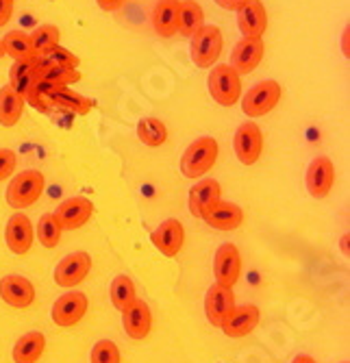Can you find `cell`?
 I'll return each mask as SVG.
<instances>
[{
  "label": "cell",
  "mask_w": 350,
  "mask_h": 363,
  "mask_svg": "<svg viewBox=\"0 0 350 363\" xmlns=\"http://www.w3.org/2000/svg\"><path fill=\"white\" fill-rule=\"evenodd\" d=\"M48 105H55V107H61L70 113H77V116H87L94 107V101L89 98L81 96L79 91L66 87V85H59V87H52L50 94H48Z\"/></svg>",
  "instance_id": "obj_23"
},
{
  "label": "cell",
  "mask_w": 350,
  "mask_h": 363,
  "mask_svg": "<svg viewBox=\"0 0 350 363\" xmlns=\"http://www.w3.org/2000/svg\"><path fill=\"white\" fill-rule=\"evenodd\" d=\"M122 322H124V331L131 340H144L150 328H152V313L150 307L144 301H135L129 309L122 311Z\"/></svg>",
  "instance_id": "obj_21"
},
{
  "label": "cell",
  "mask_w": 350,
  "mask_h": 363,
  "mask_svg": "<svg viewBox=\"0 0 350 363\" xmlns=\"http://www.w3.org/2000/svg\"><path fill=\"white\" fill-rule=\"evenodd\" d=\"M233 150L239 163L254 166L264 152V133L254 122H244L237 126L233 138Z\"/></svg>",
  "instance_id": "obj_6"
},
{
  "label": "cell",
  "mask_w": 350,
  "mask_h": 363,
  "mask_svg": "<svg viewBox=\"0 0 350 363\" xmlns=\"http://www.w3.org/2000/svg\"><path fill=\"white\" fill-rule=\"evenodd\" d=\"M30 72H38V59H18V61H13L11 70H9V81L30 74Z\"/></svg>",
  "instance_id": "obj_36"
},
{
  "label": "cell",
  "mask_w": 350,
  "mask_h": 363,
  "mask_svg": "<svg viewBox=\"0 0 350 363\" xmlns=\"http://www.w3.org/2000/svg\"><path fill=\"white\" fill-rule=\"evenodd\" d=\"M109 296H111V303L113 307L122 313L129 309L135 301H137V291H135V283L129 279V277H115L111 281V287H109Z\"/></svg>",
  "instance_id": "obj_28"
},
{
  "label": "cell",
  "mask_w": 350,
  "mask_h": 363,
  "mask_svg": "<svg viewBox=\"0 0 350 363\" xmlns=\"http://www.w3.org/2000/svg\"><path fill=\"white\" fill-rule=\"evenodd\" d=\"M341 52H344L346 59H350V24L341 33Z\"/></svg>",
  "instance_id": "obj_40"
},
{
  "label": "cell",
  "mask_w": 350,
  "mask_h": 363,
  "mask_svg": "<svg viewBox=\"0 0 350 363\" xmlns=\"http://www.w3.org/2000/svg\"><path fill=\"white\" fill-rule=\"evenodd\" d=\"M3 57H7V52H5V44H3V40H0V59Z\"/></svg>",
  "instance_id": "obj_43"
},
{
  "label": "cell",
  "mask_w": 350,
  "mask_h": 363,
  "mask_svg": "<svg viewBox=\"0 0 350 363\" xmlns=\"http://www.w3.org/2000/svg\"><path fill=\"white\" fill-rule=\"evenodd\" d=\"M281 85L278 81H261L257 85H252L246 94H244V101H242V111L248 118H261L268 116L281 101Z\"/></svg>",
  "instance_id": "obj_5"
},
{
  "label": "cell",
  "mask_w": 350,
  "mask_h": 363,
  "mask_svg": "<svg viewBox=\"0 0 350 363\" xmlns=\"http://www.w3.org/2000/svg\"><path fill=\"white\" fill-rule=\"evenodd\" d=\"M3 44H5V52L18 61V59H35L33 55V48H30V40L26 33L22 30H11L3 38Z\"/></svg>",
  "instance_id": "obj_31"
},
{
  "label": "cell",
  "mask_w": 350,
  "mask_h": 363,
  "mask_svg": "<svg viewBox=\"0 0 350 363\" xmlns=\"http://www.w3.org/2000/svg\"><path fill=\"white\" fill-rule=\"evenodd\" d=\"M122 354L120 348L115 346V342L111 340H101L94 344L91 348V363H120Z\"/></svg>",
  "instance_id": "obj_33"
},
{
  "label": "cell",
  "mask_w": 350,
  "mask_h": 363,
  "mask_svg": "<svg viewBox=\"0 0 350 363\" xmlns=\"http://www.w3.org/2000/svg\"><path fill=\"white\" fill-rule=\"evenodd\" d=\"M213 3L222 9H227V11H237L244 5V0H213Z\"/></svg>",
  "instance_id": "obj_39"
},
{
  "label": "cell",
  "mask_w": 350,
  "mask_h": 363,
  "mask_svg": "<svg viewBox=\"0 0 350 363\" xmlns=\"http://www.w3.org/2000/svg\"><path fill=\"white\" fill-rule=\"evenodd\" d=\"M38 59V79L59 87V85H74L81 81V72L77 68H63V65H55V63H48L46 59L42 57H35Z\"/></svg>",
  "instance_id": "obj_26"
},
{
  "label": "cell",
  "mask_w": 350,
  "mask_h": 363,
  "mask_svg": "<svg viewBox=\"0 0 350 363\" xmlns=\"http://www.w3.org/2000/svg\"><path fill=\"white\" fill-rule=\"evenodd\" d=\"M126 0H96V5L103 9V11H118L124 7Z\"/></svg>",
  "instance_id": "obj_38"
},
{
  "label": "cell",
  "mask_w": 350,
  "mask_h": 363,
  "mask_svg": "<svg viewBox=\"0 0 350 363\" xmlns=\"http://www.w3.org/2000/svg\"><path fill=\"white\" fill-rule=\"evenodd\" d=\"M207 87L211 98L220 107H233L242 98V77L229 63L213 65L207 79Z\"/></svg>",
  "instance_id": "obj_2"
},
{
  "label": "cell",
  "mask_w": 350,
  "mask_h": 363,
  "mask_svg": "<svg viewBox=\"0 0 350 363\" xmlns=\"http://www.w3.org/2000/svg\"><path fill=\"white\" fill-rule=\"evenodd\" d=\"M24 107H26V101L11 85L0 87V124L7 128L16 126L24 113Z\"/></svg>",
  "instance_id": "obj_25"
},
{
  "label": "cell",
  "mask_w": 350,
  "mask_h": 363,
  "mask_svg": "<svg viewBox=\"0 0 350 363\" xmlns=\"http://www.w3.org/2000/svg\"><path fill=\"white\" fill-rule=\"evenodd\" d=\"M87 296L83 291H70V294H63L55 301L52 305V311H50V318L57 326L61 328H70V326H77L85 313H87Z\"/></svg>",
  "instance_id": "obj_7"
},
{
  "label": "cell",
  "mask_w": 350,
  "mask_h": 363,
  "mask_svg": "<svg viewBox=\"0 0 350 363\" xmlns=\"http://www.w3.org/2000/svg\"><path fill=\"white\" fill-rule=\"evenodd\" d=\"M292 363H315V359L303 352V354H296V357L292 359Z\"/></svg>",
  "instance_id": "obj_41"
},
{
  "label": "cell",
  "mask_w": 350,
  "mask_h": 363,
  "mask_svg": "<svg viewBox=\"0 0 350 363\" xmlns=\"http://www.w3.org/2000/svg\"><path fill=\"white\" fill-rule=\"evenodd\" d=\"M348 242H350V235L346 233V235L341 238V250H344V255H348Z\"/></svg>",
  "instance_id": "obj_42"
},
{
  "label": "cell",
  "mask_w": 350,
  "mask_h": 363,
  "mask_svg": "<svg viewBox=\"0 0 350 363\" xmlns=\"http://www.w3.org/2000/svg\"><path fill=\"white\" fill-rule=\"evenodd\" d=\"M91 270V257L83 250L79 252H70L68 257H63L57 268H55V283L59 287H77L79 283H83L87 279Z\"/></svg>",
  "instance_id": "obj_9"
},
{
  "label": "cell",
  "mask_w": 350,
  "mask_h": 363,
  "mask_svg": "<svg viewBox=\"0 0 350 363\" xmlns=\"http://www.w3.org/2000/svg\"><path fill=\"white\" fill-rule=\"evenodd\" d=\"M137 138L144 146L148 148H159L164 146L168 140V128L162 120L157 118H144L137 122Z\"/></svg>",
  "instance_id": "obj_29"
},
{
  "label": "cell",
  "mask_w": 350,
  "mask_h": 363,
  "mask_svg": "<svg viewBox=\"0 0 350 363\" xmlns=\"http://www.w3.org/2000/svg\"><path fill=\"white\" fill-rule=\"evenodd\" d=\"M213 277H215L218 285H225V287H233L239 281V277H242V255H239V248L235 244L227 242L215 250Z\"/></svg>",
  "instance_id": "obj_8"
},
{
  "label": "cell",
  "mask_w": 350,
  "mask_h": 363,
  "mask_svg": "<svg viewBox=\"0 0 350 363\" xmlns=\"http://www.w3.org/2000/svg\"><path fill=\"white\" fill-rule=\"evenodd\" d=\"M61 224L57 220L55 213H44L40 220H38V228H35V233H38V240L42 242L44 248H55L61 240Z\"/></svg>",
  "instance_id": "obj_32"
},
{
  "label": "cell",
  "mask_w": 350,
  "mask_h": 363,
  "mask_svg": "<svg viewBox=\"0 0 350 363\" xmlns=\"http://www.w3.org/2000/svg\"><path fill=\"white\" fill-rule=\"evenodd\" d=\"M13 3H16V0H0V26H5L11 20Z\"/></svg>",
  "instance_id": "obj_37"
},
{
  "label": "cell",
  "mask_w": 350,
  "mask_h": 363,
  "mask_svg": "<svg viewBox=\"0 0 350 363\" xmlns=\"http://www.w3.org/2000/svg\"><path fill=\"white\" fill-rule=\"evenodd\" d=\"M222 46H225L222 30L215 24H205L192 35L189 55H192V61L198 65V68L209 70V68H213L218 57L222 55Z\"/></svg>",
  "instance_id": "obj_4"
},
{
  "label": "cell",
  "mask_w": 350,
  "mask_h": 363,
  "mask_svg": "<svg viewBox=\"0 0 350 363\" xmlns=\"http://www.w3.org/2000/svg\"><path fill=\"white\" fill-rule=\"evenodd\" d=\"M220 146L213 138H198L181 157V172L185 179H203L218 161Z\"/></svg>",
  "instance_id": "obj_1"
},
{
  "label": "cell",
  "mask_w": 350,
  "mask_h": 363,
  "mask_svg": "<svg viewBox=\"0 0 350 363\" xmlns=\"http://www.w3.org/2000/svg\"><path fill=\"white\" fill-rule=\"evenodd\" d=\"M94 213V203L85 196H72V198H66L55 211L59 224L63 230H77L81 228L83 224H87V220L91 218Z\"/></svg>",
  "instance_id": "obj_14"
},
{
  "label": "cell",
  "mask_w": 350,
  "mask_h": 363,
  "mask_svg": "<svg viewBox=\"0 0 350 363\" xmlns=\"http://www.w3.org/2000/svg\"><path fill=\"white\" fill-rule=\"evenodd\" d=\"M264 40H248V38H242L233 52H231V68L239 74V77H246L250 72L257 70V65L261 63L264 59Z\"/></svg>",
  "instance_id": "obj_16"
},
{
  "label": "cell",
  "mask_w": 350,
  "mask_h": 363,
  "mask_svg": "<svg viewBox=\"0 0 350 363\" xmlns=\"http://www.w3.org/2000/svg\"><path fill=\"white\" fill-rule=\"evenodd\" d=\"M150 240H152L154 248L164 257H176L183 248V242H185V228L179 220L170 218V220L159 224L157 230H152Z\"/></svg>",
  "instance_id": "obj_18"
},
{
  "label": "cell",
  "mask_w": 350,
  "mask_h": 363,
  "mask_svg": "<svg viewBox=\"0 0 350 363\" xmlns=\"http://www.w3.org/2000/svg\"><path fill=\"white\" fill-rule=\"evenodd\" d=\"M44 348H46V337L44 333L40 331H30V333H24L16 346H13V361L16 363H38L44 354Z\"/></svg>",
  "instance_id": "obj_24"
},
{
  "label": "cell",
  "mask_w": 350,
  "mask_h": 363,
  "mask_svg": "<svg viewBox=\"0 0 350 363\" xmlns=\"http://www.w3.org/2000/svg\"><path fill=\"white\" fill-rule=\"evenodd\" d=\"M235 309V294L233 287H225V285H218L213 283L207 289L205 296V315L213 326H222L225 320L229 318V313Z\"/></svg>",
  "instance_id": "obj_12"
},
{
  "label": "cell",
  "mask_w": 350,
  "mask_h": 363,
  "mask_svg": "<svg viewBox=\"0 0 350 363\" xmlns=\"http://www.w3.org/2000/svg\"><path fill=\"white\" fill-rule=\"evenodd\" d=\"M261 320V311L257 305H242V307H235L229 318L222 324V333L231 340H239V337H246L250 335L254 328H257Z\"/></svg>",
  "instance_id": "obj_15"
},
{
  "label": "cell",
  "mask_w": 350,
  "mask_h": 363,
  "mask_svg": "<svg viewBox=\"0 0 350 363\" xmlns=\"http://www.w3.org/2000/svg\"><path fill=\"white\" fill-rule=\"evenodd\" d=\"M42 59H46L48 63H55V65H63V68H77L79 70V65H81V59L72 50L63 48V46L50 48Z\"/></svg>",
  "instance_id": "obj_34"
},
{
  "label": "cell",
  "mask_w": 350,
  "mask_h": 363,
  "mask_svg": "<svg viewBox=\"0 0 350 363\" xmlns=\"http://www.w3.org/2000/svg\"><path fill=\"white\" fill-rule=\"evenodd\" d=\"M30 40V48H33L35 57H44L50 48L59 46L61 40V30L55 24H40L33 33L28 35Z\"/></svg>",
  "instance_id": "obj_30"
},
{
  "label": "cell",
  "mask_w": 350,
  "mask_h": 363,
  "mask_svg": "<svg viewBox=\"0 0 350 363\" xmlns=\"http://www.w3.org/2000/svg\"><path fill=\"white\" fill-rule=\"evenodd\" d=\"M181 0H159L152 11V26L159 38H172L179 33Z\"/></svg>",
  "instance_id": "obj_22"
},
{
  "label": "cell",
  "mask_w": 350,
  "mask_h": 363,
  "mask_svg": "<svg viewBox=\"0 0 350 363\" xmlns=\"http://www.w3.org/2000/svg\"><path fill=\"white\" fill-rule=\"evenodd\" d=\"M201 220H205V224H209L215 230H235L244 222V211L235 203L218 201L205 209Z\"/></svg>",
  "instance_id": "obj_19"
},
{
  "label": "cell",
  "mask_w": 350,
  "mask_h": 363,
  "mask_svg": "<svg viewBox=\"0 0 350 363\" xmlns=\"http://www.w3.org/2000/svg\"><path fill=\"white\" fill-rule=\"evenodd\" d=\"M0 298L13 309H28L35 303V287L20 274H7L0 279Z\"/></svg>",
  "instance_id": "obj_13"
},
{
  "label": "cell",
  "mask_w": 350,
  "mask_h": 363,
  "mask_svg": "<svg viewBox=\"0 0 350 363\" xmlns=\"http://www.w3.org/2000/svg\"><path fill=\"white\" fill-rule=\"evenodd\" d=\"M307 191L311 198H327L335 185V166L329 157H315L307 168Z\"/></svg>",
  "instance_id": "obj_11"
},
{
  "label": "cell",
  "mask_w": 350,
  "mask_h": 363,
  "mask_svg": "<svg viewBox=\"0 0 350 363\" xmlns=\"http://www.w3.org/2000/svg\"><path fill=\"white\" fill-rule=\"evenodd\" d=\"M44 174L38 172V170H24L20 174H16L7 187V205L13 207L16 211L20 209H26V207H33L40 196L44 194Z\"/></svg>",
  "instance_id": "obj_3"
},
{
  "label": "cell",
  "mask_w": 350,
  "mask_h": 363,
  "mask_svg": "<svg viewBox=\"0 0 350 363\" xmlns=\"http://www.w3.org/2000/svg\"><path fill=\"white\" fill-rule=\"evenodd\" d=\"M33 240H35V230H33V224L30 220L24 216V213H13L5 226V242L9 246V250L13 255H26L33 246Z\"/></svg>",
  "instance_id": "obj_17"
},
{
  "label": "cell",
  "mask_w": 350,
  "mask_h": 363,
  "mask_svg": "<svg viewBox=\"0 0 350 363\" xmlns=\"http://www.w3.org/2000/svg\"><path fill=\"white\" fill-rule=\"evenodd\" d=\"M205 26V11L196 0H181L179 5V33L192 38L198 28Z\"/></svg>",
  "instance_id": "obj_27"
},
{
  "label": "cell",
  "mask_w": 350,
  "mask_h": 363,
  "mask_svg": "<svg viewBox=\"0 0 350 363\" xmlns=\"http://www.w3.org/2000/svg\"><path fill=\"white\" fill-rule=\"evenodd\" d=\"M222 201V187L215 179H198L196 185H192L187 196V207L189 213L194 218H201L205 213L207 207H211L213 203Z\"/></svg>",
  "instance_id": "obj_20"
},
{
  "label": "cell",
  "mask_w": 350,
  "mask_h": 363,
  "mask_svg": "<svg viewBox=\"0 0 350 363\" xmlns=\"http://www.w3.org/2000/svg\"><path fill=\"white\" fill-rule=\"evenodd\" d=\"M18 166V155L11 148H0V181L13 177Z\"/></svg>",
  "instance_id": "obj_35"
},
{
  "label": "cell",
  "mask_w": 350,
  "mask_h": 363,
  "mask_svg": "<svg viewBox=\"0 0 350 363\" xmlns=\"http://www.w3.org/2000/svg\"><path fill=\"white\" fill-rule=\"evenodd\" d=\"M242 38L261 40L268 30V11L261 0H244V5L235 11Z\"/></svg>",
  "instance_id": "obj_10"
}]
</instances>
